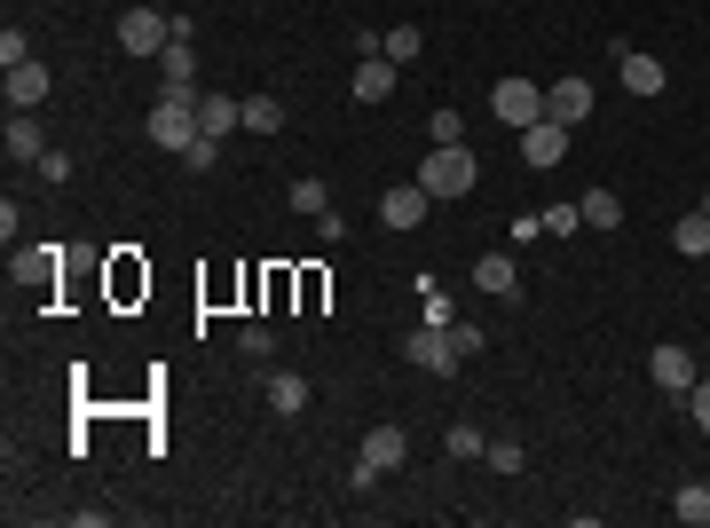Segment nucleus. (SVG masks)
I'll return each mask as SVG.
<instances>
[{
	"instance_id": "nucleus-1",
	"label": "nucleus",
	"mask_w": 710,
	"mask_h": 528,
	"mask_svg": "<svg viewBox=\"0 0 710 528\" xmlns=\"http://www.w3.org/2000/svg\"><path fill=\"white\" fill-rule=\"evenodd\" d=\"M198 96H206V87H166V96L150 103V119H142V127H150V142H158V150L183 158V150L206 135V127H198Z\"/></svg>"
},
{
	"instance_id": "nucleus-2",
	"label": "nucleus",
	"mask_w": 710,
	"mask_h": 528,
	"mask_svg": "<svg viewBox=\"0 0 710 528\" xmlns=\"http://www.w3.org/2000/svg\"><path fill=\"white\" fill-rule=\"evenodd\" d=\"M474 173H482V166H474L466 142H426V158H418V190H426V198H466V190H474Z\"/></svg>"
},
{
	"instance_id": "nucleus-3",
	"label": "nucleus",
	"mask_w": 710,
	"mask_h": 528,
	"mask_svg": "<svg viewBox=\"0 0 710 528\" xmlns=\"http://www.w3.org/2000/svg\"><path fill=\"white\" fill-rule=\"evenodd\" d=\"M166 40H174V17H158L150 0H135V9L119 17V48H127V56L158 63V56H166Z\"/></svg>"
},
{
	"instance_id": "nucleus-4",
	"label": "nucleus",
	"mask_w": 710,
	"mask_h": 528,
	"mask_svg": "<svg viewBox=\"0 0 710 528\" xmlns=\"http://www.w3.org/2000/svg\"><path fill=\"white\" fill-rule=\"evenodd\" d=\"M490 111H497L505 127H538V119H545V87H538V79H497V87H490Z\"/></svg>"
},
{
	"instance_id": "nucleus-5",
	"label": "nucleus",
	"mask_w": 710,
	"mask_h": 528,
	"mask_svg": "<svg viewBox=\"0 0 710 528\" xmlns=\"http://www.w3.org/2000/svg\"><path fill=\"white\" fill-rule=\"evenodd\" d=\"M403 363H418V371H442V379H451V371H458V347H451V323H418V331L403 339Z\"/></svg>"
},
{
	"instance_id": "nucleus-6",
	"label": "nucleus",
	"mask_w": 710,
	"mask_h": 528,
	"mask_svg": "<svg viewBox=\"0 0 710 528\" xmlns=\"http://www.w3.org/2000/svg\"><path fill=\"white\" fill-rule=\"evenodd\" d=\"M545 119L584 127V119H592V79H553V87H545Z\"/></svg>"
},
{
	"instance_id": "nucleus-7",
	"label": "nucleus",
	"mask_w": 710,
	"mask_h": 528,
	"mask_svg": "<svg viewBox=\"0 0 710 528\" xmlns=\"http://www.w3.org/2000/svg\"><path fill=\"white\" fill-rule=\"evenodd\" d=\"M521 158L538 166V173H545V166H561V158H569V127H561V119H538V127H521Z\"/></svg>"
},
{
	"instance_id": "nucleus-8",
	"label": "nucleus",
	"mask_w": 710,
	"mask_h": 528,
	"mask_svg": "<svg viewBox=\"0 0 710 528\" xmlns=\"http://www.w3.org/2000/svg\"><path fill=\"white\" fill-rule=\"evenodd\" d=\"M648 379H655V387H671V395H687V387H694L702 371H694V356H687L679 339H663L655 356H648Z\"/></svg>"
},
{
	"instance_id": "nucleus-9",
	"label": "nucleus",
	"mask_w": 710,
	"mask_h": 528,
	"mask_svg": "<svg viewBox=\"0 0 710 528\" xmlns=\"http://www.w3.org/2000/svg\"><path fill=\"white\" fill-rule=\"evenodd\" d=\"M158 71H166V87H198V48H190V24L183 17H174V40H166Z\"/></svg>"
},
{
	"instance_id": "nucleus-10",
	"label": "nucleus",
	"mask_w": 710,
	"mask_h": 528,
	"mask_svg": "<svg viewBox=\"0 0 710 528\" xmlns=\"http://www.w3.org/2000/svg\"><path fill=\"white\" fill-rule=\"evenodd\" d=\"M426 206H434V198H426L418 182H403V190H379V221H387V229H418V221H426Z\"/></svg>"
},
{
	"instance_id": "nucleus-11",
	"label": "nucleus",
	"mask_w": 710,
	"mask_h": 528,
	"mask_svg": "<svg viewBox=\"0 0 710 528\" xmlns=\"http://www.w3.org/2000/svg\"><path fill=\"white\" fill-rule=\"evenodd\" d=\"M355 458H364L372 474H395V466L411 458V442H403V426H372V434H364V450H355Z\"/></svg>"
},
{
	"instance_id": "nucleus-12",
	"label": "nucleus",
	"mask_w": 710,
	"mask_h": 528,
	"mask_svg": "<svg viewBox=\"0 0 710 528\" xmlns=\"http://www.w3.org/2000/svg\"><path fill=\"white\" fill-rule=\"evenodd\" d=\"M48 103V63H9V111H40Z\"/></svg>"
},
{
	"instance_id": "nucleus-13",
	"label": "nucleus",
	"mask_w": 710,
	"mask_h": 528,
	"mask_svg": "<svg viewBox=\"0 0 710 528\" xmlns=\"http://www.w3.org/2000/svg\"><path fill=\"white\" fill-rule=\"evenodd\" d=\"M474 292H490V300H513V292H521L513 252H482V260H474Z\"/></svg>"
},
{
	"instance_id": "nucleus-14",
	"label": "nucleus",
	"mask_w": 710,
	"mask_h": 528,
	"mask_svg": "<svg viewBox=\"0 0 710 528\" xmlns=\"http://www.w3.org/2000/svg\"><path fill=\"white\" fill-rule=\"evenodd\" d=\"M395 71H403V63L364 56V63H355V103H387V96H395Z\"/></svg>"
},
{
	"instance_id": "nucleus-15",
	"label": "nucleus",
	"mask_w": 710,
	"mask_h": 528,
	"mask_svg": "<svg viewBox=\"0 0 710 528\" xmlns=\"http://www.w3.org/2000/svg\"><path fill=\"white\" fill-rule=\"evenodd\" d=\"M198 127L206 135H237L245 127V96H214V87H206V96H198Z\"/></svg>"
},
{
	"instance_id": "nucleus-16",
	"label": "nucleus",
	"mask_w": 710,
	"mask_h": 528,
	"mask_svg": "<svg viewBox=\"0 0 710 528\" xmlns=\"http://www.w3.org/2000/svg\"><path fill=\"white\" fill-rule=\"evenodd\" d=\"M9 158H17V166H40V158H48V135L32 127V111H9Z\"/></svg>"
},
{
	"instance_id": "nucleus-17",
	"label": "nucleus",
	"mask_w": 710,
	"mask_h": 528,
	"mask_svg": "<svg viewBox=\"0 0 710 528\" xmlns=\"http://www.w3.org/2000/svg\"><path fill=\"white\" fill-rule=\"evenodd\" d=\"M269 410H277V418H300V410H308V379H300V371H269Z\"/></svg>"
},
{
	"instance_id": "nucleus-18",
	"label": "nucleus",
	"mask_w": 710,
	"mask_h": 528,
	"mask_svg": "<svg viewBox=\"0 0 710 528\" xmlns=\"http://www.w3.org/2000/svg\"><path fill=\"white\" fill-rule=\"evenodd\" d=\"M671 252H687V260H702V252H710V213H702V206L671 221Z\"/></svg>"
},
{
	"instance_id": "nucleus-19",
	"label": "nucleus",
	"mask_w": 710,
	"mask_h": 528,
	"mask_svg": "<svg viewBox=\"0 0 710 528\" xmlns=\"http://www.w3.org/2000/svg\"><path fill=\"white\" fill-rule=\"evenodd\" d=\"M615 63H624V87H632V96H663V63H655V56L624 48V56H615Z\"/></svg>"
},
{
	"instance_id": "nucleus-20",
	"label": "nucleus",
	"mask_w": 710,
	"mask_h": 528,
	"mask_svg": "<svg viewBox=\"0 0 710 528\" xmlns=\"http://www.w3.org/2000/svg\"><path fill=\"white\" fill-rule=\"evenodd\" d=\"M671 520H687V528H710V481H679V497H671Z\"/></svg>"
},
{
	"instance_id": "nucleus-21",
	"label": "nucleus",
	"mask_w": 710,
	"mask_h": 528,
	"mask_svg": "<svg viewBox=\"0 0 710 528\" xmlns=\"http://www.w3.org/2000/svg\"><path fill=\"white\" fill-rule=\"evenodd\" d=\"M584 229H624V198H615V190H584Z\"/></svg>"
},
{
	"instance_id": "nucleus-22",
	"label": "nucleus",
	"mask_w": 710,
	"mask_h": 528,
	"mask_svg": "<svg viewBox=\"0 0 710 528\" xmlns=\"http://www.w3.org/2000/svg\"><path fill=\"white\" fill-rule=\"evenodd\" d=\"M285 127V103L277 96H245V135H277Z\"/></svg>"
},
{
	"instance_id": "nucleus-23",
	"label": "nucleus",
	"mask_w": 710,
	"mask_h": 528,
	"mask_svg": "<svg viewBox=\"0 0 710 528\" xmlns=\"http://www.w3.org/2000/svg\"><path fill=\"white\" fill-rule=\"evenodd\" d=\"M418 48H426V32H418V24H395V32L379 40V56H387V63H411Z\"/></svg>"
},
{
	"instance_id": "nucleus-24",
	"label": "nucleus",
	"mask_w": 710,
	"mask_h": 528,
	"mask_svg": "<svg viewBox=\"0 0 710 528\" xmlns=\"http://www.w3.org/2000/svg\"><path fill=\"white\" fill-rule=\"evenodd\" d=\"M293 213H332V198H324V182H308V173H300V182H293Z\"/></svg>"
},
{
	"instance_id": "nucleus-25",
	"label": "nucleus",
	"mask_w": 710,
	"mask_h": 528,
	"mask_svg": "<svg viewBox=\"0 0 710 528\" xmlns=\"http://www.w3.org/2000/svg\"><path fill=\"white\" fill-rule=\"evenodd\" d=\"M183 166H190V173H214V166H221V135H198V142L183 150Z\"/></svg>"
},
{
	"instance_id": "nucleus-26",
	"label": "nucleus",
	"mask_w": 710,
	"mask_h": 528,
	"mask_svg": "<svg viewBox=\"0 0 710 528\" xmlns=\"http://www.w3.org/2000/svg\"><path fill=\"white\" fill-rule=\"evenodd\" d=\"M237 347H245V356H269L277 331H269V323H245V331H237Z\"/></svg>"
},
{
	"instance_id": "nucleus-27",
	"label": "nucleus",
	"mask_w": 710,
	"mask_h": 528,
	"mask_svg": "<svg viewBox=\"0 0 710 528\" xmlns=\"http://www.w3.org/2000/svg\"><path fill=\"white\" fill-rule=\"evenodd\" d=\"M545 229H553V237H576L584 213H576V206H545Z\"/></svg>"
},
{
	"instance_id": "nucleus-28",
	"label": "nucleus",
	"mask_w": 710,
	"mask_h": 528,
	"mask_svg": "<svg viewBox=\"0 0 710 528\" xmlns=\"http://www.w3.org/2000/svg\"><path fill=\"white\" fill-rule=\"evenodd\" d=\"M458 127H466L458 111H434V119H426V142H458Z\"/></svg>"
},
{
	"instance_id": "nucleus-29",
	"label": "nucleus",
	"mask_w": 710,
	"mask_h": 528,
	"mask_svg": "<svg viewBox=\"0 0 710 528\" xmlns=\"http://www.w3.org/2000/svg\"><path fill=\"white\" fill-rule=\"evenodd\" d=\"M482 450H490V442H482L474 426H451V458H482Z\"/></svg>"
},
{
	"instance_id": "nucleus-30",
	"label": "nucleus",
	"mask_w": 710,
	"mask_h": 528,
	"mask_svg": "<svg viewBox=\"0 0 710 528\" xmlns=\"http://www.w3.org/2000/svg\"><path fill=\"white\" fill-rule=\"evenodd\" d=\"M482 458H490V466H497V474H521V442H490V450H482Z\"/></svg>"
},
{
	"instance_id": "nucleus-31",
	"label": "nucleus",
	"mask_w": 710,
	"mask_h": 528,
	"mask_svg": "<svg viewBox=\"0 0 710 528\" xmlns=\"http://www.w3.org/2000/svg\"><path fill=\"white\" fill-rule=\"evenodd\" d=\"M687 410H694V426L710 434V379H694V387H687Z\"/></svg>"
},
{
	"instance_id": "nucleus-32",
	"label": "nucleus",
	"mask_w": 710,
	"mask_h": 528,
	"mask_svg": "<svg viewBox=\"0 0 710 528\" xmlns=\"http://www.w3.org/2000/svg\"><path fill=\"white\" fill-rule=\"evenodd\" d=\"M451 347H458V363H466V356H482V331L474 323H451Z\"/></svg>"
}]
</instances>
